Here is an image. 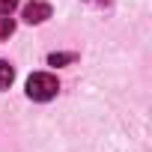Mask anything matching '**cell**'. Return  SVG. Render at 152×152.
I'll use <instances>...</instances> for the list:
<instances>
[{"label":"cell","mask_w":152,"mask_h":152,"mask_svg":"<svg viewBox=\"0 0 152 152\" xmlns=\"http://www.w3.org/2000/svg\"><path fill=\"white\" fill-rule=\"evenodd\" d=\"M15 33V21L9 15H0V39H9Z\"/></svg>","instance_id":"cell-4"},{"label":"cell","mask_w":152,"mask_h":152,"mask_svg":"<svg viewBox=\"0 0 152 152\" xmlns=\"http://www.w3.org/2000/svg\"><path fill=\"white\" fill-rule=\"evenodd\" d=\"M21 18H24L27 24H42V21L51 18V6H48V3H39V0H33V3H27V6L21 9Z\"/></svg>","instance_id":"cell-2"},{"label":"cell","mask_w":152,"mask_h":152,"mask_svg":"<svg viewBox=\"0 0 152 152\" xmlns=\"http://www.w3.org/2000/svg\"><path fill=\"white\" fill-rule=\"evenodd\" d=\"M57 93H60V84H57L54 75L36 72V75H30V78H27V96H30L33 102H51Z\"/></svg>","instance_id":"cell-1"},{"label":"cell","mask_w":152,"mask_h":152,"mask_svg":"<svg viewBox=\"0 0 152 152\" xmlns=\"http://www.w3.org/2000/svg\"><path fill=\"white\" fill-rule=\"evenodd\" d=\"M15 6H18V0H0V15H12Z\"/></svg>","instance_id":"cell-6"},{"label":"cell","mask_w":152,"mask_h":152,"mask_svg":"<svg viewBox=\"0 0 152 152\" xmlns=\"http://www.w3.org/2000/svg\"><path fill=\"white\" fill-rule=\"evenodd\" d=\"M75 60H78L75 54H51V57H48V63H51V66H63V63H75Z\"/></svg>","instance_id":"cell-5"},{"label":"cell","mask_w":152,"mask_h":152,"mask_svg":"<svg viewBox=\"0 0 152 152\" xmlns=\"http://www.w3.org/2000/svg\"><path fill=\"white\" fill-rule=\"evenodd\" d=\"M12 81H15V69H12L6 60H0V90L12 87Z\"/></svg>","instance_id":"cell-3"}]
</instances>
